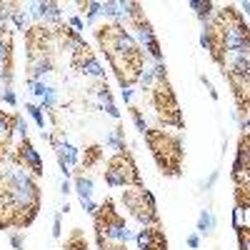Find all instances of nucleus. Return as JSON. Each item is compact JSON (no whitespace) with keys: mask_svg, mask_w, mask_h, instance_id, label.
Returning a JSON list of instances; mask_svg holds the SVG:
<instances>
[{"mask_svg":"<svg viewBox=\"0 0 250 250\" xmlns=\"http://www.w3.org/2000/svg\"><path fill=\"white\" fill-rule=\"evenodd\" d=\"M93 218H95L98 238H115V235H123L125 233V218L115 210V205H113L110 198H105L95 208Z\"/></svg>","mask_w":250,"mask_h":250,"instance_id":"obj_6","label":"nucleus"},{"mask_svg":"<svg viewBox=\"0 0 250 250\" xmlns=\"http://www.w3.org/2000/svg\"><path fill=\"white\" fill-rule=\"evenodd\" d=\"M238 243H240V250H250V228L248 225H238Z\"/></svg>","mask_w":250,"mask_h":250,"instance_id":"obj_13","label":"nucleus"},{"mask_svg":"<svg viewBox=\"0 0 250 250\" xmlns=\"http://www.w3.org/2000/svg\"><path fill=\"white\" fill-rule=\"evenodd\" d=\"M105 183L108 185H140V173L135 168V163L130 158V153L125 150V145L120 148V153H115L108 160V168H105Z\"/></svg>","mask_w":250,"mask_h":250,"instance_id":"obj_5","label":"nucleus"},{"mask_svg":"<svg viewBox=\"0 0 250 250\" xmlns=\"http://www.w3.org/2000/svg\"><path fill=\"white\" fill-rule=\"evenodd\" d=\"M123 205L130 210V215L135 220H140L143 225H158V213H155V200L153 195L140 185H125L123 188Z\"/></svg>","mask_w":250,"mask_h":250,"instance_id":"obj_4","label":"nucleus"},{"mask_svg":"<svg viewBox=\"0 0 250 250\" xmlns=\"http://www.w3.org/2000/svg\"><path fill=\"white\" fill-rule=\"evenodd\" d=\"M143 100L153 108L155 118L160 125H173V128H185V120L180 115V108H178V100L173 95V88H170V80L165 75L163 68L153 70V75H148L143 85Z\"/></svg>","mask_w":250,"mask_h":250,"instance_id":"obj_2","label":"nucleus"},{"mask_svg":"<svg viewBox=\"0 0 250 250\" xmlns=\"http://www.w3.org/2000/svg\"><path fill=\"white\" fill-rule=\"evenodd\" d=\"M103 158H105V153H103V145H85L83 148V153H80V170H85V173H90V170H95L98 165L103 163Z\"/></svg>","mask_w":250,"mask_h":250,"instance_id":"obj_10","label":"nucleus"},{"mask_svg":"<svg viewBox=\"0 0 250 250\" xmlns=\"http://www.w3.org/2000/svg\"><path fill=\"white\" fill-rule=\"evenodd\" d=\"M95 38L100 50L108 55L110 68L120 83V88H133L145 73V53L135 40L125 33L120 23H100L95 28Z\"/></svg>","mask_w":250,"mask_h":250,"instance_id":"obj_1","label":"nucleus"},{"mask_svg":"<svg viewBox=\"0 0 250 250\" xmlns=\"http://www.w3.org/2000/svg\"><path fill=\"white\" fill-rule=\"evenodd\" d=\"M203 45L208 48L210 58L218 62V65L223 68V73H225L228 60H230V43H228L225 30L215 23V20H210V23H208V28H205V33H203Z\"/></svg>","mask_w":250,"mask_h":250,"instance_id":"obj_7","label":"nucleus"},{"mask_svg":"<svg viewBox=\"0 0 250 250\" xmlns=\"http://www.w3.org/2000/svg\"><path fill=\"white\" fill-rule=\"evenodd\" d=\"M145 140H148V145H150V153L158 163L160 173L170 175V178H178L183 173V158H185L180 135H173V133L163 130V128H148L145 130Z\"/></svg>","mask_w":250,"mask_h":250,"instance_id":"obj_3","label":"nucleus"},{"mask_svg":"<svg viewBox=\"0 0 250 250\" xmlns=\"http://www.w3.org/2000/svg\"><path fill=\"white\" fill-rule=\"evenodd\" d=\"M235 208L240 213L250 210V183H235Z\"/></svg>","mask_w":250,"mask_h":250,"instance_id":"obj_12","label":"nucleus"},{"mask_svg":"<svg viewBox=\"0 0 250 250\" xmlns=\"http://www.w3.org/2000/svg\"><path fill=\"white\" fill-rule=\"evenodd\" d=\"M135 240H138V250H168V240H165L160 223L158 225H145Z\"/></svg>","mask_w":250,"mask_h":250,"instance_id":"obj_9","label":"nucleus"},{"mask_svg":"<svg viewBox=\"0 0 250 250\" xmlns=\"http://www.w3.org/2000/svg\"><path fill=\"white\" fill-rule=\"evenodd\" d=\"M62 250H90V243H88L85 230L73 228V230L68 233V238L62 240Z\"/></svg>","mask_w":250,"mask_h":250,"instance_id":"obj_11","label":"nucleus"},{"mask_svg":"<svg viewBox=\"0 0 250 250\" xmlns=\"http://www.w3.org/2000/svg\"><path fill=\"white\" fill-rule=\"evenodd\" d=\"M233 180L235 183H250V133L245 130L238 140V158L233 165Z\"/></svg>","mask_w":250,"mask_h":250,"instance_id":"obj_8","label":"nucleus"}]
</instances>
